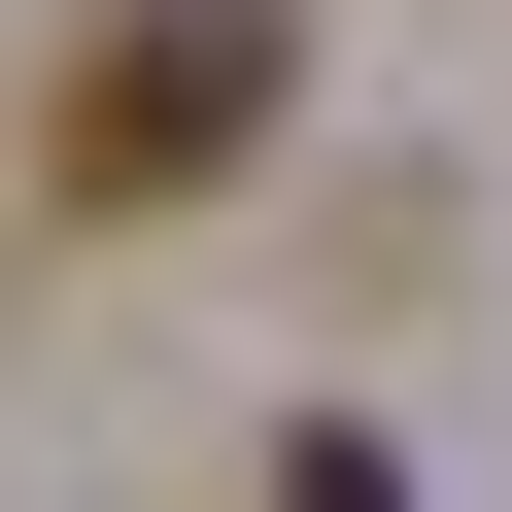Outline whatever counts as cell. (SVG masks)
<instances>
[{
  "label": "cell",
  "mask_w": 512,
  "mask_h": 512,
  "mask_svg": "<svg viewBox=\"0 0 512 512\" xmlns=\"http://www.w3.org/2000/svg\"><path fill=\"white\" fill-rule=\"evenodd\" d=\"M239 137H308V0H103L69 103H35V171H69V205H205Z\"/></svg>",
  "instance_id": "1"
},
{
  "label": "cell",
  "mask_w": 512,
  "mask_h": 512,
  "mask_svg": "<svg viewBox=\"0 0 512 512\" xmlns=\"http://www.w3.org/2000/svg\"><path fill=\"white\" fill-rule=\"evenodd\" d=\"M274 512H410V478H376V444H342V410H308V444H274Z\"/></svg>",
  "instance_id": "2"
}]
</instances>
